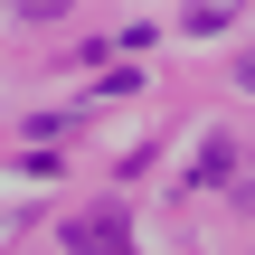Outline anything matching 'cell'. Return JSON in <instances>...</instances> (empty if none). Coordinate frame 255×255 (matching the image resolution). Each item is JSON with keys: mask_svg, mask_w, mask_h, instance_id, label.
<instances>
[{"mask_svg": "<svg viewBox=\"0 0 255 255\" xmlns=\"http://www.w3.org/2000/svg\"><path fill=\"white\" fill-rule=\"evenodd\" d=\"M66 246H85V255H114V246H132V218L104 199V208H76L66 218Z\"/></svg>", "mask_w": 255, "mask_h": 255, "instance_id": "1", "label": "cell"}, {"mask_svg": "<svg viewBox=\"0 0 255 255\" xmlns=\"http://www.w3.org/2000/svg\"><path fill=\"white\" fill-rule=\"evenodd\" d=\"M199 180H208V189H227V180H237V142H227V132H208V151H199Z\"/></svg>", "mask_w": 255, "mask_h": 255, "instance_id": "2", "label": "cell"}, {"mask_svg": "<svg viewBox=\"0 0 255 255\" xmlns=\"http://www.w3.org/2000/svg\"><path fill=\"white\" fill-rule=\"evenodd\" d=\"M227 19H237V0H189V19H180V28H199V38H218Z\"/></svg>", "mask_w": 255, "mask_h": 255, "instance_id": "3", "label": "cell"}, {"mask_svg": "<svg viewBox=\"0 0 255 255\" xmlns=\"http://www.w3.org/2000/svg\"><path fill=\"white\" fill-rule=\"evenodd\" d=\"M66 9H76V0H9V19H38V28H47V19H66Z\"/></svg>", "mask_w": 255, "mask_h": 255, "instance_id": "4", "label": "cell"}, {"mask_svg": "<svg viewBox=\"0 0 255 255\" xmlns=\"http://www.w3.org/2000/svg\"><path fill=\"white\" fill-rule=\"evenodd\" d=\"M237 85H246V95H255V47H246V57H237Z\"/></svg>", "mask_w": 255, "mask_h": 255, "instance_id": "5", "label": "cell"}]
</instances>
